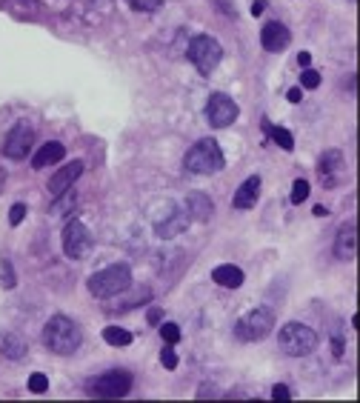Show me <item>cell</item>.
Instances as JSON below:
<instances>
[{
  "instance_id": "cell-9",
  "label": "cell",
  "mask_w": 360,
  "mask_h": 403,
  "mask_svg": "<svg viewBox=\"0 0 360 403\" xmlns=\"http://www.w3.org/2000/svg\"><path fill=\"white\" fill-rule=\"evenodd\" d=\"M129 389H132V374L120 369H112L92 381V395L97 397H123L129 395Z\"/></svg>"
},
{
  "instance_id": "cell-16",
  "label": "cell",
  "mask_w": 360,
  "mask_h": 403,
  "mask_svg": "<svg viewBox=\"0 0 360 403\" xmlns=\"http://www.w3.org/2000/svg\"><path fill=\"white\" fill-rule=\"evenodd\" d=\"M354 249H357V229H354V221H352V223H343L341 232H338L335 255H338V260H352Z\"/></svg>"
},
{
  "instance_id": "cell-23",
  "label": "cell",
  "mask_w": 360,
  "mask_h": 403,
  "mask_svg": "<svg viewBox=\"0 0 360 403\" xmlns=\"http://www.w3.org/2000/svg\"><path fill=\"white\" fill-rule=\"evenodd\" d=\"M309 198V180H303V177H297L295 183H292V203H303Z\"/></svg>"
},
{
  "instance_id": "cell-27",
  "label": "cell",
  "mask_w": 360,
  "mask_h": 403,
  "mask_svg": "<svg viewBox=\"0 0 360 403\" xmlns=\"http://www.w3.org/2000/svg\"><path fill=\"white\" fill-rule=\"evenodd\" d=\"M160 338H163L166 343H172V346H175V343L180 340V329H178L175 324H163V326H160Z\"/></svg>"
},
{
  "instance_id": "cell-11",
  "label": "cell",
  "mask_w": 360,
  "mask_h": 403,
  "mask_svg": "<svg viewBox=\"0 0 360 403\" xmlns=\"http://www.w3.org/2000/svg\"><path fill=\"white\" fill-rule=\"evenodd\" d=\"M83 175V164L80 160H75V164H66L63 169H58L52 175V180L46 183V189H49V195L52 198H61L63 192H72V186H75V180Z\"/></svg>"
},
{
  "instance_id": "cell-17",
  "label": "cell",
  "mask_w": 360,
  "mask_h": 403,
  "mask_svg": "<svg viewBox=\"0 0 360 403\" xmlns=\"http://www.w3.org/2000/svg\"><path fill=\"white\" fill-rule=\"evenodd\" d=\"M26 349H29V343H26V338L20 332H6L3 338H0V352H3V358H9V361H20L26 355Z\"/></svg>"
},
{
  "instance_id": "cell-10",
  "label": "cell",
  "mask_w": 360,
  "mask_h": 403,
  "mask_svg": "<svg viewBox=\"0 0 360 403\" xmlns=\"http://www.w3.org/2000/svg\"><path fill=\"white\" fill-rule=\"evenodd\" d=\"M32 143H35V129L26 123V120H20V123H15V126L9 129V134H6V141H3V155L12 157V160H20V157L29 155Z\"/></svg>"
},
{
  "instance_id": "cell-14",
  "label": "cell",
  "mask_w": 360,
  "mask_h": 403,
  "mask_svg": "<svg viewBox=\"0 0 360 403\" xmlns=\"http://www.w3.org/2000/svg\"><path fill=\"white\" fill-rule=\"evenodd\" d=\"M212 198L203 195V192H189L186 195V214H189V221H198V223H206L212 218Z\"/></svg>"
},
{
  "instance_id": "cell-28",
  "label": "cell",
  "mask_w": 360,
  "mask_h": 403,
  "mask_svg": "<svg viewBox=\"0 0 360 403\" xmlns=\"http://www.w3.org/2000/svg\"><path fill=\"white\" fill-rule=\"evenodd\" d=\"M126 3L132 9H141V12H155V9H160L163 0H126Z\"/></svg>"
},
{
  "instance_id": "cell-13",
  "label": "cell",
  "mask_w": 360,
  "mask_h": 403,
  "mask_svg": "<svg viewBox=\"0 0 360 403\" xmlns=\"http://www.w3.org/2000/svg\"><path fill=\"white\" fill-rule=\"evenodd\" d=\"M260 43L266 52H283L289 43H292V32L281 20H269L263 29H260Z\"/></svg>"
},
{
  "instance_id": "cell-22",
  "label": "cell",
  "mask_w": 360,
  "mask_h": 403,
  "mask_svg": "<svg viewBox=\"0 0 360 403\" xmlns=\"http://www.w3.org/2000/svg\"><path fill=\"white\" fill-rule=\"evenodd\" d=\"M103 340H106L109 346L123 349V346L132 343V332H129V329H120V326H106V329H103Z\"/></svg>"
},
{
  "instance_id": "cell-12",
  "label": "cell",
  "mask_w": 360,
  "mask_h": 403,
  "mask_svg": "<svg viewBox=\"0 0 360 403\" xmlns=\"http://www.w3.org/2000/svg\"><path fill=\"white\" fill-rule=\"evenodd\" d=\"M186 223H189L186 209H178L175 203H166V218H157L155 229H157L160 237H175V235H180L186 229Z\"/></svg>"
},
{
  "instance_id": "cell-24",
  "label": "cell",
  "mask_w": 360,
  "mask_h": 403,
  "mask_svg": "<svg viewBox=\"0 0 360 403\" xmlns=\"http://www.w3.org/2000/svg\"><path fill=\"white\" fill-rule=\"evenodd\" d=\"M49 389V378L43 372H35V374H29V392H35V395H43Z\"/></svg>"
},
{
  "instance_id": "cell-31",
  "label": "cell",
  "mask_w": 360,
  "mask_h": 403,
  "mask_svg": "<svg viewBox=\"0 0 360 403\" xmlns=\"http://www.w3.org/2000/svg\"><path fill=\"white\" fill-rule=\"evenodd\" d=\"M272 397H274V400H289V397H292V392H289V386L278 384V386L272 389Z\"/></svg>"
},
{
  "instance_id": "cell-29",
  "label": "cell",
  "mask_w": 360,
  "mask_h": 403,
  "mask_svg": "<svg viewBox=\"0 0 360 403\" xmlns=\"http://www.w3.org/2000/svg\"><path fill=\"white\" fill-rule=\"evenodd\" d=\"M23 218H26V203H15L12 212H9V223H12V226H20Z\"/></svg>"
},
{
  "instance_id": "cell-34",
  "label": "cell",
  "mask_w": 360,
  "mask_h": 403,
  "mask_svg": "<svg viewBox=\"0 0 360 403\" xmlns=\"http://www.w3.org/2000/svg\"><path fill=\"white\" fill-rule=\"evenodd\" d=\"M286 97H289V103H300L303 92H300V89H289V92H286Z\"/></svg>"
},
{
  "instance_id": "cell-30",
  "label": "cell",
  "mask_w": 360,
  "mask_h": 403,
  "mask_svg": "<svg viewBox=\"0 0 360 403\" xmlns=\"http://www.w3.org/2000/svg\"><path fill=\"white\" fill-rule=\"evenodd\" d=\"M303 86H306V89H318L320 86V74L315 69H303Z\"/></svg>"
},
{
  "instance_id": "cell-4",
  "label": "cell",
  "mask_w": 360,
  "mask_h": 403,
  "mask_svg": "<svg viewBox=\"0 0 360 403\" xmlns=\"http://www.w3.org/2000/svg\"><path fill=\"white\" fill-rule=\"evenodd\" d=\"M281 352L289 355V358H303V355H312L315 349H318V332L309 329V326H303V324H286L281 329Z\"/></svg>"
},
{
  "instance_id": "cell-5",
  "label": "cell",
  "mask_w": 360,
  "mask_h": 403,
  "mask_svg": "<svg viewBox=\"0 0 360 403\" xmlns=\"http://www.w3.org/2000/svg\"><path fill=\"white\" fill-rule=\"evenodd\" d=\"M189 61L198 66L201 74H212L220 61H224V49H220V43L212 38V35H195L189 40V49H186Z\"/></svg>"
},
{
  "instance_id": "cell-33",
  "label": "cell",
  "mask_w": 360,
  "mask_h": 403,
  "mask_svg": "<svg viewBox=\"0 0 360 403\" xmlns=\"http://www.w3.org/2000/svg\"><path fill=\"white\" fill-rule=\"evenodd\" d=\"M331 352H335L338 358L343 355V338H335V340H331Z\"/></svg>"
},
{
  "instance_id": "cell-15",
  "label": "cell",
  "mask_w": 360,
  "mask_h": 403,
  "mask_svg": "<svg viewBox=\"0 0 360 403\" xmlns=\"http://www.w3.org/2000/svg\"><path fill=\"white\" fill-rule=\"evenodd\" d=\"M258 198H260V177L252 175L240 183V189L235 192L232 203H235V209H252V206H258Z\"/></svg>"
},
{
  "instance_id": "cell-35",
  "label": "cell",
  "mask_w": 360,
  "mask_h": 403,
  "mask_svg": "<svg viewBox=\"0 0 360 403\" xmlns=\"http://www.w3.org/2000/svg\"><path fill=\"white\" fill-rule=\"evenodd\" d=\"M297 63H300V66H309V63H312V55H309V52H300V55H297Z\"/></svg>"
},
{
  "instance_id": "cell-1",
  "label": "cell",
  "mask_w": 360,
  "mask_h": 403,
  "mask_svg": "<svg viewBox=\"0 0 360 403\" xmlns=\"http://www.w3.org/2000/svg\"><path fill=\"white\" fill-rule=\"evenodd\" d=\"M43 343L49 346V352L54 355H75L80 343H83V332L80 326L75 324L72 317L66 315H52L46 320V326H43Z\"/></svg>"
},
{
  "instance_id": "cell-2",
  "label": "cell",
  "mask_w": 360,
  "mask_h": 403,
  "mask_svg": "<svg viewBox=\"0 0 360 403\" xmlns=\"http://www.w3.org/2000/svg\"><path fill=\"white\" fill-rule=\"evenodd\" d=\"M224 164H226L224 149L217 146L214 138L198 141L195 146L186 152V157H183V166H186L189 172H195V175H214V172L224 169Z\"/></svg>"
},
{
  "instance_id": "cell-37",
  "label": "cell",
  "mask_w": 360,
  "mask_h": 403,
  "mask_svg": "<svg viewBox=\"0 0 360 403\" xmlns=\"http://www.w3.org/2000/svg\"><path fill=\"white\" fill-rule=\"evenodd\" d=\"M323 214H329L323 206H315V218H323Z\"/></svg>"
},
{
  "instance_id": "cell-36",
  "label": "cell",
  "mask_w": 360,
  "mask_h": 403,
  "mask_svg": "<svg viewBox=\"0 0 360 403\" xmlns=\"http://www.w3.org/2000/svg\"><path fill=\"white\" fill-rule=\"evenodd\" d=\"M263 9H266V0H255V3H252V15H255V17H258Z\"/></svg>"
},
{
  "instance_id": "cell-8",
  "label": "cell",
  "mask_w": 360,
  "mask_h": 403,
  "mask_svg": "<svg viewBox=\"0 0 360 403\" xmlns=\"http://www.w3.org/2000/svg\"><path fill=\"white\" fill-rule=\"evenodd\" d=\"M63 252L72 260H83L92 252V235L86 229V223L80 221H69L63 229Z\"/></svg>"
},
{
  "instance_id": "cell-26",
  "label": "cell",
  "mask_w": 360,
  "mask_h": 403,
  "mask_svg": "<svg viewBox=\"0 0 360 403\" xmlns=\"http://www.w3.org/2000/svg\"><path fill=\"white\" fill-rule=\"evenodd\" d=\"M160 363H163L166 369H178V355H175V346H172V343H166V346H163Z\"/></svg>"
},
{
  "instance_id": "cell-18",
  "label": "cell",
  "mask_w": 360,
  "mask_h": 403,
  "mask_svg": "<svg viewBox=\"0 0 360 403\" xmlns=\"http://www.w3.org/2000/svg\"><path fill=\"white\" fill-rule=\"evenodd\" d=\"M341 169H343V152H338V149H329L318 164V172L326 177V186H335V172H341Z\"/></svg>"
},
{
  "instance_id": "cell-7",
  "label": "cell",
  "mask_w": 360,
  "mask_h": 403,
  "mask_svg": "<svg viewBox=\"0 0 360 403\" xmlns=\"http://www.w3.org/2000/svg\"><path fill=\"white\" fill-rule=\"evenodd\" d=\"M240 109H237V103L226 95V92H214L206 103V118L212 123V129H226L237 120Z\"/></svg>"
},
{
  "instance_id": "cell-20",
  "label": "cell",
  "mask_w": 360,
  "mask_h": 403,
  "mask_svg": "<svg viewBox=\"0 0 360 403\" xmlns=\"http://www.w3.org/2000/svg\"><path fill=\"white\" fill-rule=\"evenodd\" d=\"M63 155H66L63 143H46V146L35 155L32 166H35V169H46V166H52V164H58V160H63Z\"/></svg>"
},
{
  "instance_id": "cell-6",
  "label": "cell",
  "mask_w": 360,
  "mask_h": 403,
  "mask_svg": "<svg viewBox=\"0 0 360 403\" xmlns=\"http://www.w3.org/2000/svg\"><path fill=\"white\" fill-rule=\"evenodd\" d=\"M272 329H274V312L266 309V306H260L255 312H249L243 320H237L235 335L240 340H263Z\"/></svg>"
},
{
  "instance_id": "cell-32",
  "label": "cell",
  "mask_w": 360,
  "mask_h": 403,
  "mask_svg": "<svg viewBox=\"0 0 360 403\" xmlns=\"http://www.w3.org/2000/svg\"><path fill=\"white\" fill-rule=\"evenodd\" d=\"M160 317H163V312H160L157 306H155V309H149V324H152V326H157V324H160Z\"/></svg>"
},
{
  "instance_id": "cell-21",
  "label": "cell",
  "mask_w": 360,
  "mask_h": 403,
  "mask_svg": "<svg viewBox=\"0 0 360 403\" xmlns=\"http://www.w3.org/2000/svg\"><path fill=\"white\" fill-rule=\"evenodd\" d=\"M263 129L272 134V141L278 143L281 149H286V152H292V149H295V141H292V132H289V129H283V126H272L269 120L263 123Z\"/></svg>"
},
{
  "instance_id": "cell-19",
  "label": "cell",
  "mask_w": 360,
  "mask_h": 403,
  "mask_svg": "<svg viewBox=\"0 0 360 403\" xmlns=\"http://www.w3.org/2000/svg\"><path fill=\"white\" fill-rule=\"evenodd\" d=\"M212 280L217 286H226V289H237L243 283V269L235 266V263H224V266H217L214 272H212Z\"/></svg>"
},
{
  "instance_id": "cell-3",
  "label": "cell",
  "mask_w": 360,
  "mask_h": 403,
  "mask_svg": "<svg viewBox=\"0 0 360 403\" xmlns=\"http://www.w3.org/2000/svg\"><path fill=\"white\" fill-rule=\"evenodd\" d=\"M89 294L92 298H115V294L126 292L132 286V269L126 263H115L106 266L103 272H95L89 278Z\"/></svg>"
},
{
  "instance_id": "cell-25",
  "label": "cell",
  "mask_w": 360,
  "mask_h": 403,
  "mask_svg": "<svg viewBox=\"0 0 360 403\" xmlns=\"http://www.w3.org/2000/svg\"><path fill=\"white\" fill-rule=\"evenodd\" d=\"M15 283H17V278H15V269H12V263H9V260H3V263H0V286L12 289Z\"/></svg>"
},
{
  "instance_id": "cell-38",
  "label": "cell",
  "mask_w": 360,
  "mask_h": 403,
  "mask_svg": "<svg viewBox=\"0 0 360 403\" xmlns=\"http://www.w3.org/2000/svg\"><path fill=\"white\" fill-rule=\"evenodd\" d=\"M349 3H354V0H349Z\"/></svg>"
}]
</instances>
